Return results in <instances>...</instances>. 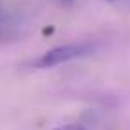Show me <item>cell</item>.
Here are the masks:
<instances>
[{"label": "cell", "instance_id": "cell-2", "mask_svg": "<svg viewBox=\"0 0 130 130\" xmlns=\"http://www.w3.org/2000/svg\"><path fill=\"white\" fill-rule=\"evenodd\" d=\"M54 130H86V128L78 123H70V125H64V126H57Z\"/></svg>", "mask_w": 130, "mask_h": 130}, {"label": "cell", "instance_id": "cell-1", "mask_svg": "<svg viewBox=\"0 0 130 130\" xmlns=\"http://www.w3.org/2000/svg\"><path fill=\"white\" fill-rule=\"evenodd\" d=\"M93 52V45H87V43H80V45H61V46H55V48H50L48 52L41 54L34 62L32 66L34 68H54V66H59L62 62H68L71 59H77V57H84L87 54Z\"/></svg>", "mask_w": 130, "mask_h": 130}]
</instances>
